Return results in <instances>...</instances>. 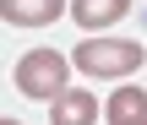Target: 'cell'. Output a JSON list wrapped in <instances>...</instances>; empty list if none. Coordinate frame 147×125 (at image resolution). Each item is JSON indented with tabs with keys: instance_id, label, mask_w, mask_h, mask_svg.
<instances>
[{
	"instance_id": "6da1fadb",
	"label": "cell",
	"mask_w": 147,
	"mask_h": 125,
	"mask_svg": "<svg viewBox=\"0 0 147 125\" xmlns=\"http://www.w3.org/2000/svg\"><path fill=\"white\" fill-rule=\"evenodd\" d=\"M71 65L82 76H98V82L104 76H131L142 65V44H131V38H82Z\"/></svg>"
},
{
	"instance_id": "7a4b0ae2",
	"label": "cell",
	"mask_w": 147,
	"mask_h": 125,
	"mask_svg": "<svg viewBox=\"0 0 147 125\" xmlns=\"http://www.w3.org/2000/svg\"><path fill=\"white\" fill-rule=\"evenodd\" d=\"M16 93L22 98H38V103H49L60 87H65V76H71V60L60 54V49H27L22 60H16Z\"/></svg>"
},
{
	"instance_id": "3957f363",
	"label": "cell",
	"mask_w": 147,
	"mask_h": 125,
	"mask_svg": "<svg viewBox=\"0 0 147 125\" xmlns=\"http://www.w3.org/2000/svg\"><path fill=\"white\" fill-rule=\"evenodd\" d=\"M71 11V0H0V22L5 27H49Z\"/></svg>"
},
{
	"instance_id": "277c9868",
	"label": "cell",
	"mask_w": 147,
	"mask_h": 125,
	"mask_svg": "<svg viewBox=\"0 0 147 125\" xmlns=\"http://www.w3.org/2000/svg\"><path fill=\"white\" fill-rule=\"evenodd\" d=\"M98 120V93L87 87H60L49 98V125H93Z\"/></svg>"
},
{
	"instance_id": "5b68a950",
	"label": "cell",
	"mask_w": 147,
	"mask_h": 125,
	"mask_svg": "<svg viewBox=\"0 0 147 125\" xmlns=\"http://www.w3.org/2000/svg\"><path fill=\"white\" fill-rule=\"evenodd\" d=\"M104 120L109 125H142L147 120V87H115L109 98H104Z\"/></svg>"
},
{
	"instance_id": "8992f818",
	"label": "cell",
	"mask_w": 147,
	"mask_h": 125,
	"mask_svg": "<svg viewBox=\"0 0 147 125\" xmlns=\"http://www.w3.org/2000/svg\"><path fill=\"white\" fill-rule=\"evenodd\" d=\"M125 11H131V0H71V22H76V27H87V33L115 27Z\"/></svg>"
},
{
	"instance_id": "52a82bcc",
	"label": "cell",
	"mask_w": 147,
	"mask_h": 125,
	"mask_svg": "<svg viewBox=\"0 0 147 125\" xmlns=\"http://www.w3.org/2000/svg\"><path fill=\"white\" fill-rule=\"evenodd\" d=\"M0 125H22V120H0Z\"/></svg>"
},
{
	"instance_id": "ba28073f",
	"label": "cell",
	"mask_w": 147,
	"mask_h": 125,
	"mask_svg": "<svg viewBox=\"0 0 147 125\" xmlns=\"http://www.w3.org/2000/svg\"><path fill=\"white\" fill-rule=\"evenodd\" d=\"M142 125H147V120H142Z\"/></svg>"
}]
</instances>
